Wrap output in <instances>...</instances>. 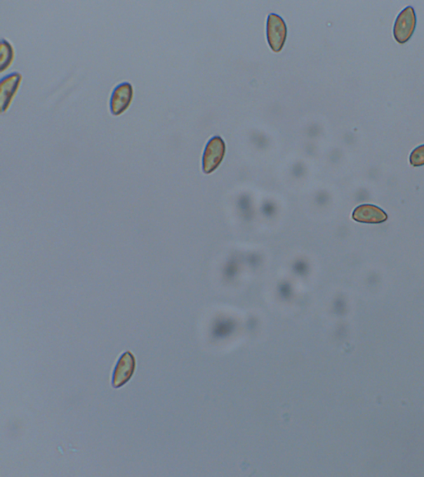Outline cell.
Listing matches in <instances>:
<instances>
[{"label": "cell", "mask_w": 424, "mask_h": 477, "mask_svg": "<svg viewBox=\"0 0 424 477\" xmlns=\"http://www.w3.org/2000/svg\"><path fill=\"white\" fill-rule=\"evenodd\" d=\"M352 218L361 223L380 224L388 219V216L380 207L370 204H363L354 210Z\"/></svg>", "instance_id": "7"}, {"label": "cell", "mask_w": 424, "mask_h": 477, "mask_svg": "<svg viewBox=\"0 0 424 477\" xmlns=\"http://www.w3.org/2000/svg\"><path fill=\"white\" fill-rule=\"evenodd\" d=\"M15 58V50L13 46L6 39H2L1 46H0V70H6L13 63Z\"/></svg>", "instance_id": "8"}, {"label": "cell", "mask_w": 424, "mask_h": 477, "mask_svg": "<svg viewBox=\"0 0 424 477\" xmlns=\"http://www.w3.org/2000/svg\"><path fill=\"white\" fill-rule=\"evenodd\" d=\"M225 154V142L219 136H214L207 143L202 157V170L206 174L213 173L218 168Z\"/></svg>", "instance_id": "1"}, {"label": "cell", "mask_w": 424, "mask_h": 477, "mask_svg": "<svg viewBox=\"0 0 424 477\" xmlns=\"http://www.w3.org/2000/svg\"><path fill=\"white\" fill-rule=\"evenodd\" d=\"M22 75L20 72H12L4 77L0 81V100H1L2 112L9 108L13 97L17 93L21 84Z\"/></svg>", "instance_id": "6"}, {"label": "cell", "mask_w": 424, "mask_h": 477, "mask_svg": "<svg viewBox=\"0 0 424 477\" xmlns=\"http://www.w3.org/2000/svg\"><path fill=\"white\" fill-rule=\"evenodd\" d=\"M135 369V359L130 351L124 352L118 360L113 374L112 386L119 388L126 384L133 376Z\"/></svg>", "instance_id": "5"}, {"label": "cell", "mask_w": 424, "mask_h": 477, "mask_svg": "<svg viewBox=\"0 0 424 477\" xmlns=\"http://www.w3.org/2000/svg\"><path fill=\"white\" fill-rule=\"evenodd\" d=\"M133 97V87L131 83H119L112 91L110 99V110L114 117L122 115L130 107Z\"/></svg>", "instance_id": "4"}, {"label": "cell", "mask_w": 424, "mask_h": 477, "mask_svg": "<svg viewBox=\"0 0 424 477\" xmlns=\"http://www.w3.org/2000/svg\"><path fill=\"white\" fill-rule=\"evenodd\" d=\"M409 162L413 166L424 165V145L414 149L409 156Z\"/></svg>", "instance_id": "9"}, {"label": "cell", "mask_w": 424, "mask_h": 477, "mask_svg": "<svg viewBox=\"0 0 424 477\" xmlns=\"http://www.w3.org/2000/svg\"><path fill=\"white\" fill-rule=\"evenodd\" d=\"M287 26L283 18L275 13H270L267 20V39L274 53L282 51L287 39Z\"/></svg>", "instance_id": "3"}, {"label": "cell", "mask_w": 424, "mask_h": 477, "mask_svg": "<svg viewBox=\"0 0 424 477\" xmlns=\"http://www.w3.org/2000/svg\"><path fill=\"white\" fill-rule=\"evenodd\" d=\"M416 12L411 6H408L400 12L396 18L394 26V37L399 44H403L411 39L416 27Z\"/></svg>", "instance_id": "2"}]
</instances>
